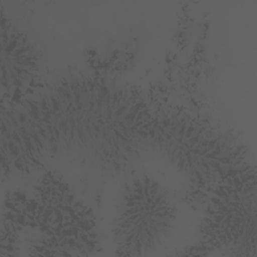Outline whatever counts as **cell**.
<instances>
[{
  "instance_id": "6da1fadb",
  "label": "cell",
  "mask_w": 257,
  "mask_h": 257,
  "mask_svg": "<svg viewBox=\"0 0 257 257\" xmlns=\"http://www.w3.org/2000/svg\"><path fill=\"white\" fill-rule=\"evenodd\" d=\"M152 124L126 85L94 73L65 74L3 103L2 169L29 171L51 159L118 172L151 151Z\"/></svg>"
},
{
  "instance_id": "7a4b0ae2",
  "label": "cell",
  "mask_w": 257,
  "mask_h": 257,
  "mask_svg": "<svg viewBox=\"0 0 257 257\" xmlns=\"http://www.w3.org/2000/svg\"><path fill=\"white\" fill-rule=\"evenodd\" d=\"M151 151L201 184H218L250 168L247 149L238 139L181 112L153 119Z\"/></svg>"
},
{
  "instance_id": "3957f363",
  "label": "cell",
  "mask_w": 257,
  "mask_h": 257,
  "mask_svg": "<svg viewBox=\"0 0 257 257\" xmlns=\"http://www.w3.org/2000/svg\"><path fill=\"white\" fill-rule=\"evenodd\" d=\"M179 209L158 179L139 174L123 183L116 200L111 233L120 255H151L174 236Z\"/></svg>"
},
{
  "instance_id": "277c9868",
  "label": "cell",
  "mask_w": 257,
  "mask_h": 257,
  "mask_svg": "<svg viewBox=\"0 0 257 257\" xmlns=\"http://www.w3.org/2000/svg\"><path fill=\"white\" fill-rule=\"evenodd\" d=\"M256 195L254 169L248 168L217 184L201 225L207 249L255 256Z\"/></svg>"
},
{
  "instance_id": "5b68a950",
  "label": "cell",
  "mask_w": 257,
  "mask_h": 257,
  "mask_svg": "<svg viewBox=\"0 0 257 257\" xmlns=\"http://www.w3.org/2000/svg\"><path fill=\"white\" fill-rule=\"evenodd\" d=\"M1 47V86L12 97L24 92L36 77L40 67V53L31 37L4 17Z\"/></svg>"
}]
</instances>
